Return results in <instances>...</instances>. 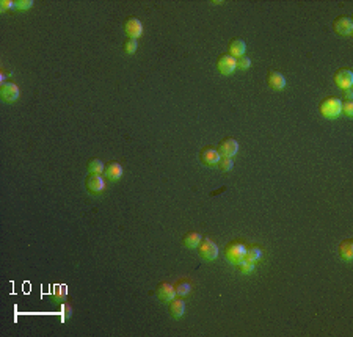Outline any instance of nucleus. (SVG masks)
<instances>
[{
    "mask_svg": "<svg viewBox=\"0 0 353 337\" xmlns=\"http://www.w3.org/2000/svg\"><path fill=\"white\" fill-rule=\"evenodd\" d=\"M318 111L326 119H336L342 113V101L334 96H326L318 103Z\"/></svg>",
    "mask_w": 353,
    "mask_h": 337,
    "instance_id": "nucleus-1",
    "label": "nucleus"
},
{
    "mask_svg": "<svg viewBox=\"0 0 353 337\" xmlns=\"http://www.w3.org/2000/svg\"><path fill=\"white\" fill-rule=\"evenodd\" d=\"M245 254H247V243H244L242 240H232L225 246V257L232 265L242 262L245 259Z\"/></svg>",
    "mask_w": 353,
    "mask_h": 337,
    "instance_id": "nucleus-2",
    "label": "nucleus"
},
{
    "mask_svg": "<svg viewBox=\"0 0 353 337\" xmlns=\"http://www.w3.org/2000/svg\"><path fill=\"white\" fill-rule=\"evenodd\" d=\"M196 248H198V254H200V257H203L204 261H208V262H212L218 257V246L209 237H201L200 245Z\"/></svg>",
    "mask_w": 353,
    "mask_h": 337,
    "instance_id": "nucleus-3",
    "label": "nucleus"
},
{
    "mask_svg": "<svg viewBox=\"0 0 353 337\" xmlns=\"http://www.w3.org/2000/svg\"><path fill=\"white\" fill-rule=\"evenodd\" d=\"M333 32L338 36H350L353 33V21L347 14H341L333 21Z\"/></svg>",
    "mask_w": 353,
    "mask_h": 337,
    "instance_id": "nucleus-4",
    "label": "nucleus"
},
{
    "mask_svg": "<svg viewBox=\"0 0 353 337\" xmlns=\"http://www.w3.org/2000/svg\"><path fill=\"white\" fill-rule=\"evenodd\" d=\"M215 67L218 69V72L223 75H231L237 69V58L231 57L228 52L226 54L218 55L217 62H215Z\"/></svg>",
    "mask_w": 353,
    "mask_h": 337,
    "instance_id": "nucleus-5",
    "label": "nucleus"
},
{
    "mask_svg": "<svg viewBox=\"0 0 353 337\" xmlns=\"http://www.w3.org/2000/svg\"><path fill=\"white\" fill-rule=\"evenodd\" d=\"M334 85L338 86V88L342 91V90H349L352 88L353 85V72L350 67H339L338 71L334 72Z\"/></svg>",
    "mask_w": 353,
    "mask_h": 337,
    "instance_id": "nucleus-6",
    "label": "nucleus"
},
{
    "mask_svg": "<svg viewBox=\"0 0 353 337\" xmlns=\"http://www.w3.org/2000/svg\"><path fill=\"white\" fill-rule=\"evenodd\" d=\"M123 29H124V33H126L127 38L137 39L143 34V24L140 22L139 17H135V16L127 17V19L124 21V24H123Z\"/></svg>",
    "mask_w": 353,
    "mask_h": 337,
    "instance_id": "nucleus-7",
    "label": "nucleus"
},
{
    "mask_svg": "<svg viewBox=\"0 0 353 337\" xmlns=\"http://www.w3.org/2000/svg\"><path fill=\"white\" fill-rule=\"evenodd\" d=\"M200 162L206 167H215L218 163V160L221 159V155L218 154L217 148H213V146H204V148L200 151Z\"/></svg>",
    "mask_w": 353,
    "mask_h": 337,
    "instance_id": "nucleus-8",
    "label": "nucleus"
},
{
    "mask_svg": "<svg viewBox=\"0 0 353 337\" xmlns=\"http://www.w3.org/2000/svg\"><path fill=\"white\" fill-rule=\"evenodd\" d=\"M217 151L221 157H232V155H236L239 151V143H237V140H234V138L226 136L218 143Z\"/></svg>",
    "mask_w": 353,
    "mask_h": 337,
    "instance_id": "nucleus-9",
    "label": "nucleus"
},
{
    "mask_svg": "<svg viewBox=\"0 0 353 337\" xmlns=\"http://www.w3.org/2000/svg\"><path fill=\"white\" fill-rule=\"evenodd\" d=\"M85 188L93 195L102 193L106 190V180L102 179L101 174H88L85 179Z\"/></svg>",
    "mask_w": 353,
    "mask_h": 337,
    "instance_id": "nucleus-10",
    "label": "nucleus"
},
{
    "mask_svg": "<svg viewBox=\"0 0 353 337\" xmlns=\"http://www.w3.org/2000/svg\"><path fill=\"white\" fill-rule=\"evenodd\" d=\"M0 98L5 102H14L19 98V88L14 82H3L0 85Z\"/></svg>",
    "mask_w": 353,
    "mask_h": 337,
    "instance_id": "nucleus-11",
    "label": "nucleus"
},
{
    "mask_svg": "<svg viewBox=\"0 0 353 337\" xmlns=\"http://www.w3.org/2000/svg\"><path fill=\"white\" fill-rule=\"evenodd\" d=\"M265 83L270 86L272 90L280 91L286 86V77H284L280 71H275V69H270L265 75Z\"/></svg>",
    "mask_w": 353,
    "mask_h": 337,
    "instance_id": "nucleus-12",
    "label": "nucleus"
},
{
    "mask_svg": "<svg viewBox=\"0 0 353 337\" xmlns=\"http://www.w3.org/2000/svg\"><path fill=\"white\" fill-rule=\"evenodd\" d=\"M156 295H157V298L162 301V303H170V301L176 297L175 286H173V284L163 281L156 287Z\"/></svg>",
    "mask_w": 353,
    "mask_h": 337,
    "instance_id": "nucleus-13",
    "label": "nucleus"
},
{
    "mask_svg": "<svg viewBox=\"0 0 353 337\" xmlns=\"http://www.w3.org/2000/svg\"><path fill=\"white\" fill-rule=\"evenodd\" d=\"M245 50H247V44L242 38H232L229 42H228V54L234 58H239L245 55Z\"/></svg>",
    "mask_w": 353,
    "mask_h": 337,
    "instance_id": "nucleus-14",
    "label": "nucleus"
},
{
    "mask_svg": "<svg viewBox=\"0 0 353 337\" xmlns=\"http://www.w3.org/2000/svg\"><path fill=\"white\" fill-rule=\"evenodd\" d=\"M168 304H170L168 306V312H170V315L173 317V318H180V317L184 315V312H185V301H184V298L175 297Z\"/></svg>",
    "mask_w": 353,
    "mask_h": 337,
    "instance_id": "nucleus-15",
    "label": "nucleus"
},
{
    "mask_svg": "<svg viewBox=\"0 0 353 337\" xmlns=\"http://www.w3.org/2000/svg\"><path fill=\"white\" fill-rule=\"evenodd\" d=\"M104 174L108 180H118L119 177L123 176V167L119 165L118 162L110 160V162L106 163V167H104Z\"/></svg>",
    "mask_w": 353,
    "mask_h": 337,
    "instance_id": "nucleus-16",
    "label": "nucleus"
},
{
    "mask_svg": "<svg viewBox=\"0 0 353 337\" xmlns=\"http://www.w3.org/2000/svg\"><path fill=\"white\" fill-rule=\"evenodd\" d=\"M338 253H339V257L342 259V261L350 262L353 259V240L352 238L342 240L339 243V246H338Z\"/></svg>",
    "mask_w": 353,
    "mask_h": 337,
    "instance_id": "nucleus-17",
    "label": "nucleus"
},
{
    "mask_svg": "<svg viewBox=\"0 0 353 337\" xmlns=\"http://www.w3.org/2000/svg\"><path fill=\"white\" fill-rule=\"evenodd\" d=\"M262 248L257 246V245H249L247 246V254H245V261H249V262H259L262 261Z\"/></svg>",
    "mask_w": 353,
    "mask_h": 337,
    "instance_id": "nucleus-18",
    "label": "nucleus"
},
{
    "mask_svg": "<svg viewBox=\"0 0 353 337\" xmlns=\"http://www.w3.org/2000/svg\"><path fill=\"white\" fill-rule=\"evenodd\" d=\"M201 234L200 232H195V231H190V232H187V234L182 237V245L185 248H196L198 245H200V241H201Z\"/></svg>",
    "mask_w": 353,
    "mask_h": 337,
    "instance_id": "nucleus-19",
    "label": "nucleus"
},
{
    "mask_svg": "<svg viewBox=\"0 0 353 337\" xmlns=\"http://www.w3.org/2000/svg\"><path fill=\"white\" fill-rule=\"evenodd\" d=\"M175 292H176V297H180V298H185L190 295L192 292V282L187 281V279H180L175 284Z\"/></svg>",
    "mask_w": 353,
    "mask_h": 337,
    "instance_id": "nucleus-20",
    "label": "nucleus"
},
{
    "mask_svg": "<svg viewBox=\"0 0 353 337\" xmlns=\"http://www.w3.org/2000/svg\"><path fill=\"white\" fill-rule=\"evenodd\" d=\"M104 167L106 163H102L99 159H91L87 163L88 174H102V172H104Z\"/></svg>",
    "mask_w": 353,
    "mask_h": 337,
    "instance_id": "nucleus-21",
    "label": "nucleus"
},
{
    "mask_svg": "<svg viewBox=\"0 0 353 337\" xmlns=\"http://www.w3.org/2000/svg\"><path fill=\"white\" fill-rule=\"evenodd\" d=\"M137 49H139V42H137V39L134 38H126V41L123 42V50H124V54L127 55H134Z\"/></svg>",
    "mask_w": 353,
    "mask_h": 337,
    "instance_id": "nucleus-22",
    "label": "nucleus"
},
{
    "mask_svg": "<svg viewBox=\"0 0 353 337\" xmlns=\"http://www.w3.org/2000/svg\"><path fill=\"white\" fill-rule=\"evenodd\" d=\"M217 167H218L220 171L228 172V171H231L232 168H234V162H232V157H221L217 163Z\"/></svg>",
    "mask_w": 353,
    "mask_h": 337,
    "instance_id": "nucleus-23",
    "label": "nucleus"
},
{
    "mask_svg": "<svg viewBox=\"0 0 353 337\" xmlns=\"http://www.w3.org/2000/svg\"><path fill=\"white\" fill-rule=\"evenodd\" d=\"M237 267H239V271H240V273L248 274V273H253V271H254L256 264H254V262H249V261H245V259H244L242 262L237 264Z\"/></svg>",
    "mask_w": 353,
    "mask_h": 337,
    "instance_id": "nucleus-24",
    "label": "nucleus"
},
{
    "mask_svg": "<svg viewBox=\"0 0 353 337\" xmlns=\"http://www.w3.org/2000/svg\"><path fill=\"white\" fill-rule=\"evenodd\" d=\"M13 6L16 10H29V8L33 6V2L32 0H14Z\"/></svg>",
    "mask_w": 353,
    "mask_h": 337,
    "instance_id": "nucleus-25",
    "label": "nucleus"
},
{
    "mask_svg": "<svg viewBox=\"0 0 353 337\" xmlns=\"http://www.w3.org/2000/svg\"><path fill=\"white\" fill-rule=\"evenodd\" d=\"M342 113L347 118L353 116V101H342Z\"/></svg>",
    "mask_w": 353,
    "mask_h": 337,
    "instance_id": "nucleus-26",
    "label": "nucleus"
},
{
    "mask_svg": "<svg viewBox=\"0 0 353 337\" xmlns=\"http://www.w3.org/2000/svg\"><path fill=\"white\" fill-rule=\"evenodd\" d=\"M249 66H251V60H249L248 57L242 55V57L237 58V67H240V69H248Z\"/></svg>",
    "mask_w": 353,
    "mask_h": 337,
    "instance_id": "nucleus-27",
    "label": "nucleus"
},
{
    "mask_svg": "<svg viewBox=\"0 0 353 337\" xmlns=\"http://www.w3.org/2000/svg\"><path fill=\"white\" fill-rule=\"evenodd\" d=\"M13 3H14V2H11V0H2V2H0V10H2V11H6L8 8H10Z\"/></svg>",
    "mask_w": 353,
    "mask_h": 337,
    "instance_id": "nucleus-28",
    "label": "nucleus"
},
{
    "mask_svg": "<svg viewBox=\"0 0 353 337\" xmlns=\"http://www.w3.org/2000/svg\"><path fill=\"white\" fill-rule=\"evenodd\" d=\"M342 96H344V101H352V98H353L352 88H349V90H342Z\"/></svg>",
    "mask_w": 353,
    "mask_h": 337,
    "instance_id": "nucleus-29",
    "label": "nucleus"
},
{
    "mask_svg": "<svg viewBox=\"0 0 353 337\" xmlns=\"http://www.w3.org/2000/svg\"><path fill=\"white\" fill-rule=\"evenodd\" d=\"M65 320H68V318L71 317V306H70V303H65Z\"/></svg>",
    "mask_w": 353,
    "mask_h": 337,
    "instance_id": "nucleus-30",
    "label": "nucleus"
}]
</instances>
